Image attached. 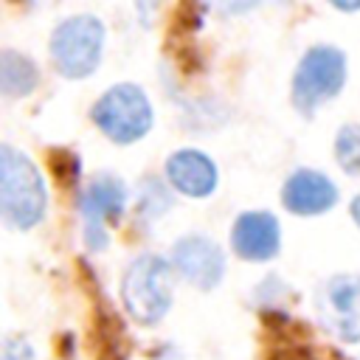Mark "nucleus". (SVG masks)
Segmentation results:
<instances>
[{
  "label": "nucleus",
  "instance_id": "obj_15",
  "mask_svg": "<svg viewBox=\"0 0 360 360\" xmlns=\"http://www.w3.org/2000/svg\"><path fill=\"white\" fill-rule=\"evenodd\" d=\"M51 166H53V172H56V177H59L62 183H73L76 174H79V160H76V155L68 152V149L51 152Z\"/></svg>",
  "mask_w": 360,
  "mask_h": 360
},
{
  "label": "nucleus",
  "instance_id": "obj_11",
  "mask_svg": "<svg viewBox=\"0 0 360 360\" xmlns=\"http://www.w3.org/2000/svg\"><path fill=\"white\" fill-rule=\"evenodd\" d=\"M166 177L186 197H208L217 188V166L197 149H180L166 160Z\"/></svg>",
  "mask_w": 360,
  "mask_h": 360
},
{
  "label": "nucleus",
  "instance_id": "obj_1",
  "mask_svg": "<svg viewBox=\"0 0 360 360\" xmlns=\"http://www.w3.org/2000/svg\"><path fill=\"white\" fill-rule=\"evenodd\" d=\"M48 191L37 166L14 146H0V214L17 231L34 228L45 214Z\"/></svg>",
  "mask_w": 360,
  "mask_h": 360
},
{
  "label": "nucleus",
  "instance_id": "obj_16",
  "mask_svg": "<svg viewBox=\"0 0 360 360\" xmlns=\"http://www.w3.org/2000/svg\"><path fill=\"white\" fill-rule=\"evenodd\" d=\"M205 8H214L219 14H245L250 8H256L262 0H197Z\"/></svg>",
  "mask_w": 360,
  "mask_h": 360
},
{
  "label": "nucleus",
  "instance_id": "obj_8",
  "mask_svg": "<svg viewBox=\"0 0 360 360\" xmlns=\"http://www.w3.org/2000/svg\"><path fill=\"white\" fill-rule=\"evenodd\" d=\"M172 267L194 287L211 290L219 284L225 273V253L222 248L200 233H188L174 242L172 248Z\"/></svg>",
  "mask_w": 360,
  "mask_h": 360
},
{
  "label": "nucleus",
  "instance_id": "obj_14",
  "mask_svg": "<svg viewBox=\"0 0 360 360\" xmlns=\"http://www.w3.org/2000/svg\"><path fill=\"white\" fill-rule=\"evenodd\" d=\"M169 205H172V197L163 188V183H158L155 177H146V183L141 186V197H138V214L143 219H155L163 211H169Z\"/></svg>",
  "mask_w": 360,
  "mask_h": 360
},
{
  "label": "nucleus",
  "instance_id": "obj_20",
  "mask_svg": "<svg viewBox=\"0 0 360 360\" xmlns=\"http://www.w3.org/2000/svg\"><path fill=\"white\" fill-rule=\"evenodd\" d=\"M278 3H287V0H278Z\"/></svg>",
  "mask_w": 360,
  "mask_h": 360
},
{
  "label": "nucleus",
  "instance_id": "obj_7",
  "mask_svg": "<svg viewBox=\"0 0 360 360\" xmlns=\"http://www.w3.org/2000/svg\"><path fill=\"white\" fill-rule=\"evenodd\" d=\"M127 205V188L112 174H98L82 197L84 245L90 250L107 248V222H118Z\"/></svg>",
  "mask_w": 360,
  "mask_h": 360
},
{
  "label": "nucleus",
  "instance_id": "obj_12",
  "mask_svg": "<svg viewBox=\"0 0 360 360\" xmlns=\"http://www.w3.org/2000/svg\"><path fill=\"white\" fill-rule=\"evenodd\" d=\"M37 65L11 51V48H3L0 51V90L8 96V98H17V96H28L34 87H37Z\"/></svg>",
  "mask_w": 360,
  "mask_h": 360
},
{
  "label": "nucleus",
  "instance_id": "obj_6",
  "mask_svg": "<svg viewBox=\"0 0 360 360\" xmlns=\"http://www.w3.org/2000/svg\"><path fill=\"white\" fill-rule=\"evenodd\" d=\"M318 323L343 343L360 340V276H332L315 295Z\"/></svg>",
  "mask_w": 360,
  "mask_h": 360
},
{
  "label": "nucleus",
  "instance_id": "obj_4",
  "mask_svg": "<svg viewBox=\"0 0 360 360\" xmlns=\"http://www.w3.org/2000/svg\"><path fill=\"white\" fill-rule=\"evenodd\" d=\"M346 82V56L332 45L309 48L292 76V104L298 112L312 115L323 101L335 98Z\"/></svg>",
  "mask_w": 360,
  "mask_h": 360
},
{
  "label": "nucleus",
  "instance_id": "obj_13",
  "mask_svg": "<svg viewBox=\"0 0 360 360\" xmlns=\"http://www.w3.org/2000/svg\"><path fill=\"white\" fill-rule=\"evenodd\" d=\"M335 158L343 172L360 174V124H343L335 138Z\"/></svg>",
  "mask_w": 360,
  "mask_h": 360
},
{
  "label": "nucleus",
  "instance_id": "obj_10",
  "mask_svg": "<svg viewBox=\"0 0 360 360\" xmlns=\"http://www.w3.org/2000/svg\"><path fill=\"white\" fill-rule=\"evenodd\" d=\"M281 200L287 205V211L292 214H323L338 202V188L335 183L315 169H298L287 177Z\"/></svg>",
  "mask_w": 360,
  "mask_h": 360
},
{
  "label": "nucleus",
  "instance_id": "obj_9",
  "mask_svg": "<svg viewBox=\"0 0 360 360\" xmlns=\"http://www.w3.org/2000/svg\"><path fill=\"white\" fill-rule=\"evenodd\" d=\"M278 222L273 214L267 211H248L236 219L233 233H231V245L236 250V256L248 259V262H267L278 253Z\"/></svg>",
  "mask_w": 360,
  "mask_h": 360
},
{
  "label": "nucleus",
  "instance_id": "obj_17",
  "mask_svg": "<svg viewBox=\"0 0 360 360\" xmlns=\"http://www.w3.org/2000/svg\"><path fill=\"white\" fill-rule=\"evenodd\" d=\"M3 360H34L31 343L22 338H8L3 346Z\"/></svg>",
  "mask_w": 360,
  "mask_h": 360
},
{
  "label": "nucleus",
  "instance_id": "obj_2",
  "mask_svg": "<svg viewBox=\"0 0 360 360\" xmlns=\"http://www.w3.org/2000/svg\"><path fill=\"white\" fill-rule=\"evenodd\" d=\"M172 264L163 256L155 253H143L138 256L121 281V298L127 312L143 323L152 326L158 323L169 307H172Z\"/></svg>",
  "mask_w": 360,
  "mask_h": 360
},
{
  "label": "nucleus",
  "instance_id": "obj_5",
  "mask_svg": "<svg viewBox=\"0 0 360 360\" xmlns=\"http://www.w3.org/2000/svg\"><path fill=\"white\" fill-rule=\"evenodd\" d=\"M96 127L115 143L141 141L152 127V104L138 84H115L93 104Z\"/></svg>",
  "mask_w": 360,
  "mask_h": 360
},
{
  "label": "nucleus",
  "instance_id": "obj_19",
  "mask_svg": "<svg viewBox=\"0 0 360 360\" xmlns=\"http://www.w3.org/2000/svg\"><path fill=\"white\" fill-rule=\"evenodd\" d=\"M352 217H354V222L360 225V194H357L354 202H352Z\"/></svg>",
  "mask_w": 360,
  "mask_h": 360
},
{
  "label": "nucleus",
  "instance_id": "obj_3",
  "mask_svg": "<svg viewBox=\"0 0 360 360\" xmlns=\"http://www.w3.org/2000/svg\"><path fill=\"white\" fill-rule=\"evenodd\" d=\"M104 45V25L98 17L76 14L62 20L51 34V56L62 76L84 79L98 68Z\"/></svg>",
  "mask_w": 360,
  "mask_h": 360
},
{
  "label": "nucleus",
  "instance_id": "obj_18",
  "mask_svg": "<svg viewBox=\"0 0 360 360\" xmlns=\"http://www.w3.org/2000/svg\"><path fill=\"white\" fill-rule=\"evenodd\" d=\"M329 3L340 11H357L360 8V0H329Z\"/></svg>",
  "mask_w": 360,
  "mask_h": 360
}]
</instances>
